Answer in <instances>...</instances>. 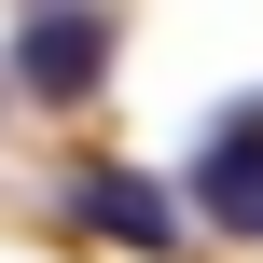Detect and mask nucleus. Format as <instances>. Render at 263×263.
Returning <instances> with one entry per match:
<instances>
[{
	"label": "nucleus",
	"instance_id": "obj_1",
	"mask_svg": "<svg viewBox=\"0 0 263 263\" xmlns=\"http://www.w3.org/2000/svg\"><path fill=\"white\" fill-rule=\"evenodd\" d=\"M14 69H28L42 97H83V83L111 69V14H42V28L14 42Z\"/></svg>",
	"mask_w": 263,
	"mask_h": 263
},
{
	"label": "nucleus",
	"instance_id": "obj_2",
	"mask_svg": "<svg viewBox=\"0 0 263 263\" xmlns=\"http://www.w3.org/2000/svg\"><path fill=\"white\" fill-rule=\"evenodd\" d=\"M194 208H208V222H236V236H263V125L208 139V166H194Z\"/></svg>",
	"mask_w": 263,
	"mask_h": 263
},
{
	"label": "nucleus",
	"instance_id": "obj_3",
	"mask_svg": "<svg viewBox=\"0 0 263 263\" xmlns=\"http://www.w3.org/2000/svg\"><path fill=\"white\" fill-rule=\"evenodd\" d=\"M83 208H97L125 250H166V236H180V222H166V194H153V180H125V166H111V180H83Z\"/></svg>",
	"mask_w": 263,
	"mask_h": 263
}]
</instances>
